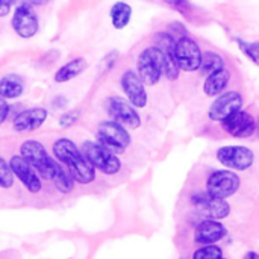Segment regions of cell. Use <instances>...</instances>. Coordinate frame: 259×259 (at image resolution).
Wrapping results in <instances>:
<instances>
[{
    "instance_id": "9c48e42d",
    "label": "cell",
    "mask_w": 259,
    "mask_h": 259,
    "mask_svg": "<svg viewBox=\"0 0 259 259\" xmlns=\"http://www.w3.org/2000/svg\"><path fill=\"white\" fill-rule=\"evenodd\" d=\"M12 29L20 38H32L38 32V15L33 11V6L26 3L24 0L15 8L12 21H11Z\"/></svg>"
},
{
    "instance_id": "83f0119b",
    "label": "cell",
    "mask_w": 259,
    "mask_h": 259,
    "mask_svg": "<svg viewBox=\"0 0 259 259\" xmlns=\"http://www.w3.org/2000/svg\"><path fill=\"white\" fill-rule=\"evenodd\" d=\"M80 117V112L79 111H68V112H64L61 117H59V126L67 129V127H71L73 124L77 123Z\"/></svg>"
},
{
    "instance_id": "6da1fadb",
    "label": "cell",
    "mask_w": 259,
    "mask_h": 259,
    "mask_svg": "<svg viewBox=\"0 0 259 259\" xmlns=\"http://www.w3.org/2000/svg\"><path fill=\"white\" fill-rule=\"evenodd\" d=\"M55 158L65 165V168L71 173L73 179L82 185H88L96 179V168L87 159V156L77 149V146L67 140L61 138L53 144Z\"/></svg>"
},
{
    "instance_id": "8fae6325",
    "label": "cell",
    "mask_w": 259,
    "mask_h": 259,
    "mask_svg": "<svg viewBox=\"0 0 259 259\" xmlns=\"http://www.w3.org/2000/svg\"><path fill=\"white\" fill-rule=\"evenodd\" d=\"M106 112L112 120L118 121L123 126L137 129L141 124V117L135 111V106L129 102H124L120 97H109L106 102Z\"/></svg>"
},
{
    "instance_id": "484cf974",
    "label": "cell",
    "mask_w": 259,
    "mask_h": 259,
    "mask_svg": "<svg viewBox=\"0 0 259 259\" xmlns=\"http://www.w3.org/2000/svg\"><path fill=\"white\" fill-rule=\"evenodd\" d=\"M194 259H223V250L214 244H206L194 253Z\"/></svg>"
},
{
    "instance_id": "5b68a950",
    "label": "cell",
    "mask_w": 259,
    "mask_h": 259,
    "mask_svg": "<svg viewBox=\"0 0 259 259\" xmlns=\"http://www.w3.org/2000/svg\"><path fill=\"white\" fill-rule=\"evenodd\" d=\"M175 56L178 67L184 71H196L202 62V50L199 44L188 35L176 39Z\"/></svg>"
},
{
    "instance_id": "2e32d148",
    "label": "cell",
    "mask_w": 259,
    "mask_h": 259,
    "mask_svg": "<svg viewBox=\"0 0 259 259\" xmlns=\"http://www.w3.org/2000/svg\"><path fill=\"white\" fill-rule=\"evenodd\" d=\"M241 106H243L241 94L237 91H229V93L219 96V99L212 102V105L209 106L208 115L212 121H222L226 117H229L232 112L241 109Z\"/></svg>"
},
{
    "instance_id": "f1b7e54d",
    "label": "cell",
    "mask_w": 259,
    "mask_h": 259,
    "mask_svg": "<svg viewBox=\"0 0 259 259\" xmlns=\"http://www.w3.org/2000/svg\"><path fill=\"white\" fill-rule=\"evenodd\" d=\"M117 59H118V52H117V50H114V52L108 53V55L102 59V62H100V65H102V73H105V71L111 70V68L115 65Z\"/></svg>"
},
{
    "instance_id": "ba28073f",
    "label": "cell",
    "mask_w": 259,
    "mask_h": 259,
    "mask_svg": "<svg viewBox=\"0 0 259 259\" xmlns=\"http://www.w3.org/2000/svg\"><path fill=\"white\" fill-rule=\"evenodd\" d=\"M217 159L228 168L244 171L253 165L255 155L250 149L244 146H226L217 150Z\"/></svg>"
},
{
    "instance_id": "cb8c5ba5",
    "label": "cell",
    "mask_w": 259,
    "mask_h": 259,
    "mask_svg": "<svg viewBox=\"0 0 259 259\" xmlns=\"http://www.w3.org/2000/svg\"><path fill=\"white\" fill-rule=\"evenodd\" d=\"M199 68L203 74L208 76L217 70L225 68V61L220 55H217L214 52H206V53H202V62H200Z\"/></svg>"
},
{
    "instance_id": "4dcf8cb0",
    "label": "cell",
    "mask_w": 259,
    "mask_h": 259,
    "mask_svg": "<svg viewBox=\"0 0 259 259\" xmlns=\"http://www.w3.org/2000/svg\"><path fill=\"white\" fill-rule=\"evenodd\" d=\"M17 0H0V17H6Z\"/></svg>"
},
{
    "instance_id": "d6986e66",
    "label": "cell",
    "mask_w": 259,
    "mask_h": 259,
    "mask_svg": "<svg viewBox=\"0 0 259 259\" xmlns=\"http://www.w3.org/2000/svg\"><path fill=\"white\" fill-rule=\"evenodd\" d=\"M49 181H52L53 185L64 194L73 191V188H74V179H73L71 173L67 168H64L59 162H56L55 159H53L50 171H49Z\"/></svg>"
},
{
    "instance_id": "7a4b0ae2",
    "label": "cell",
    "mask_w": 259,
    "mask_h": 259,
    "mask_svg": "<svg viewBox=\"0 0 259 259\" xmlns=\"http://www.w3.org/2000/svg\"><path fill=\"white\" fill-rule=\"evenodd\" d=\"M82 153L94 165L96 170L105 175H117L121 168V161L118 159V156L105 146H102L99 141H85L82 144Z\"/></svg>"
},
{
    "instance_id": "52a82bcc",
    "label": "cell",
    "mask_w": 259,
    "mask_h": 259,
    "mask_svg": "<svg viewBox=\"0 0 259 259\" xmlns=\"http://www.w3.org/2000/svg\"><path fill=\"white\" fill-rule=\"evenodd\" d=\"M240 184H241V181L237 176V173L226 171V170H215L208 178L206 191L211 196H215L220 199H228L238 191Z\"/></svg>"
},
{
    "instance_id": "603a6c76",
    "label": "cell",
    "mask_w": 259,
    "mask_h": 259,
    "mask_svg": "<svg viewBox=\"0 0 259 259\" xmlns=\"http://www.w3.org/2000/svg\"><path fill=\"white\" fill-rule=\"evenodd\" d=\"M109 15H111L112 26L115 29H124L131 21L132 8H131V5H127L124 2H117V3L112 5V8L109 11Z\"/></svg>"
},
{
    "instance_id": "9a60e30c",
    "label": "cell",
    "mask_w": 259,
    "mask_h": 259,
    "mask_svg": "<svg viewBox=\"0 0 259 259\" xmlns=\"http://www.w3.org/2000/svg\"><path fill=\"white\" fill-rule=\"evenodd\" d=\"M121 90L126 94L127 100L135 106V108H144L147 105V93H146V83L141 80L138 73L127 70L121 76Z\"/></svg>"
},
{
    "instance_id": "d4e9b609",
    "label": "cell",
    "mask_w": 259,
    "mask_h": 259,
    "mask_svg": "<svg viewBox=\"0 0 259 259\" xmlns=\"http://www.w3.org/2000/svg\"><path fill=\"white\" fill-rule=\"evenodd\" d=\"M15 182L11 165L0 156V188H11Z\"/></svg>"
},
{
    "instance_id": "7c38bea8",
    "label": "cell",
    "mask_w": 259,
    "mask_h": 259,
    "mask_svg": "<svg viewBox=\"0 0 259 259\" xmlns=\"http://www.w3.org/2000/svg\"><path fill=\"white\" fill-rule=\"evenodd\" d=\"M12 173L15 178H18V181L24 185V188L32 193V194H38L42 188L39 175L36 173V170L21 156V155H15L11 158L9 162Z\"/></svg>"
},
{
    "instance_id": "d6a6232c",
    "label": "cell",
    "mask_w": 259,
    "mask_h": 259,
    "mask_svg": "<svg viewBox=\"0 0 259 259\" xmlns=\"http://www.w3.org/2000/svg\"><path fill=\"white\" fill-rule=\"evenodd\" d=\"M26 3H29L30 6H44L46 3H49L50 0H24Z\"/></svg>"
},
{
    "instance_id": "8992f818",
    "label": "cell",
    "mask_w": 259,
    "mask_h": 259,
    "mask_svg": "<svg viewBox=\"0 0 259 259\" xmlns=\"http://www.w3.org/2000/svg\"><path fill=\"white\" fill-rule=\"evenodd\" d=\"M20 155L38 171L44 179H49V171L53 162V158L49 156L46 147L35 140H27L20 146Z\"/></svg>"
},
{
    "instance_id": "7402d4cb",
    "label": "cell",
    "mask_w": 259,
    "mask_h": 259,
    "mask_svg": "<svg viewBox=\"0 0 259 259\" xmlns=\"http://www.w3.org/2000/svg\"><path fill=\"white\" fill-rule=\"evenodd\" d=\"M85 68H87V59H83V58H76V59L67 62L65 65H62V67L56 71V74H55V82H58V83L68 82V80L77 77Z\"/></svg>"
},
{
    "instance_id": "ffe728a7",
    "label": "cell",
    "mask_w": 259,
    "mask_h": 259,
    "mask_svg": "<svg viewBox=\"0 0 259 259\" xmlns=\"http://www.w3.org/2000/svg\"><path fill=\"white\" fill-rule=\"evenodd\" d=\"M24 93V79L20 74L9 73L0 79V96L5 99H18Z\"/></svg>"
},
{
    "instance_id": "3957f363",
    "label": "cell",
    "mask_w": 259,
    "mask_h": 259,
    "mask_svg": "<svg viewBox=\"0 0 259 259\" xmlns=\"http://www.w3.org/2000/svg\"><path fill=\"white\" fill-rule=\"evenodd\" d=\"M97 141L109 149L112 153L120 155L123 153L129 144H131V135L124 129L123 124H120L115 120L102 121L97 129Z\"/></svg>"
},
{
    "instance_id": "e575fe53",
    "label": "cell",
    "mask_w": 259,
    "mask_h": 259,
    "mask_svg": "<svg viewBox=\"0 0 259 259\" xmlns=\"http://www.w3.org/2000/svg\"><path fill=\"white\" fill-rule=\"evenodd\" d=\"M246 258H250V259H258L259 256L256 253H253V252H249L247 255H246Z\"/></svg>"
},
{
    "instance_id": "4316f807",
    "label": "cell",
    "mask_w": 259,
    "mask_h": 259,
    "mask_svg": "<svg viewBox=\"0 0 259 259\" xmlns=\"http://www.w3.org/2000/svg\"><path fill=\"white\" fill-rule=\"evenodd\" d=\"M237 42H238L240 49L243 50V53L249 59H252L256 65H259V42H246L241 38H238Z\"/></svg>"
},
{
    "instance_id": "4fadbf2b",
    "label": "cell",
    "mask_w": 259,
    "mask_h": 259,
    "mask_svg": "<svg viewBox=\"0 0 259 259\" xmlns=\"http://www.w3.org/2000/svg\"><path fill=\"white\" fill-rule=\"evenodd\" d=\"M155 46L162 52L164 55V74L167 79L175 80L179 77V67L175 56V46L176 38L168 32H161L155 35Z\"/></svg>"
},
{
    "instance_id": "ac0fdd59",
    "label": "cell",
    "mask_w": 259,
    "mask_h": 259,
    "mask_svg": "<svg viewBox=\"0 0 259 259\" xmlns=\"http://www.w3.org/2000/svg\"><path fill=\"white\" fill-rule=\"evenodd\" d=\"M49 115L46 108H29L20 112L14 120V129L17 132H32L42 126Z\"/></svg>"
},
{
    "instance_id": "1f68e13d",
    "label": "cell",
    "mask_w": 259,
    "mask_h": 259,
    "mask_svg": "<svg viewBox=\"0 0 259 259\" xmlns=\"http://www.w3.org/2000/svg\"><path fill=\"white\" fill-rule=\"evenodd\" d=\"M8 114H9V105H8V102H6V99L0 96V124L5 123Z\"/></svg>"
},
{
    "instance_id": "44dd1931",
    "label": "cell",
    "mask_w": 259,
    "mask_h": 259,
    "mask_svg": "<svg viewBox=\"0 0 259 259\" xmlns=\"http://www.w3.org/2000/svg\"><path fill=\"white\" fill-rule=\"evenodd\" d=\"M231 79V74L228 70L222 68V70H217L211 74H208L205 83H203V91L206 96L209 97H214V96H219L225 91L228 82Z\"/></svg>"
},
{
    "instance_id": "e0dca14e",
    "label": "cell",
    "mask_w": 259,
    "mask_h": 259,
    "mask_svg": "<svg viewBox=\"0 0 259 259\" xmlns=\"http://www.w3.org/2000/svg\"><path fill=\"white\" fill-rule=\"evenodd\" d=\"M226 235V228L214 220V219H208L205 222H200L196 226L194 231V241L197 244H215L217 241L223 240Z\"/></svg>"
},
{
    "instance_id": "f546056e",
    "label": "cell",
    "mask_w": 259,
    "mask_h": 259,
    "mask_svg": "<svg viewBox=\"0 0 259 259\" xmlns=\"http://www.w3.org/2000/svg\"><path fill=\"white\" fill-rule=\"evenodd\" d=\"M168 6L175 8L176 11H179L184 15H188L190 11V2L188 0H164Z\"/></svg>"
},
{
    "instance_id": "836d02e7",
    "label": "cell",
    "mask_w": 259,
    "mask_h": 259,
    "mask_svg": "<svg viewBox=\"0 0 259 259\" xmlns=\"http://www.w3.org/2000/svg\"><path fill=\"white\" fill-rule=\"evenodd\" d=\"M56 99H58V102H56V100L53 102L55 106H65V103H67L65 97H56Z\"/></svg>"
},
{
    "instance_id": "277c9868",
    "label": "cell",
    "mask_w": 259,
    "mask_h": 259,
    "mask_svg": "<svg viewBox=\"0 0 259 259\" xmlns=\"http://www.w3.org/2000/svg\"><path fill=\"white\" fill-rule=\"evenodd\" d=\"M138 76L147 85H155L159 82L161 76L164 74V55L162 52L153 46L141 52L137 62Z\"/></svg>"
},
{
    "instance_id": "5bb4252c",
    "label": "cell",
    "mask_w": 259,
    "mask_h": 259,
    "mask_svg": "<svg viewBox=\"0 0 259 259\" xmlns=\"http://www.w3.org/2000/svg\"><path fill=\"white\" fill-rule=\"evenodd\" d=\"M222 126L229 135L235 138H249L253 135L256 124H255V118L249 112L238 109L232 112L229 117H226L225 120H222Z\"/></svg>"
},
{
    "instance_id": "30bf717a",
    "label": "cell",
    "mask_w": 259,
    "mask_h": 259,
    "mask_svg": "<svg viewBox=\"0 0 259 259\" xmlns=\"http://www.w3.org/2000/svg\"><path fill=\"white\" fill-rule=\"evenodd\" d=\"M191 203L193 206L206 219H214V220H220L229 215L231 212V206L226 202V199H220L215 196H211L208 191L206 193H197L193 194L191 197Z\"/></svg>"
}]
</instances>
